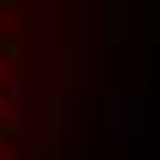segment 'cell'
<instances>
[{"instance_id": "obj_2", "label": "cell", "mask_w": 160, "mask_h": 160, "mask_svg": "<svg viewBox=\"0 0 160 160\" xmlns=\"http://www.w3.org/2000/svg\"><path fill=\"white\" fill-rule=\"evenodd\" d=\"M55 105H61V111H55V127H61V132H83L88 105H83V94H78V88H61V94H55Z\"/></svg>"}, {"instance_id": "obj_4", "label": "cell", "mask_w": 160, "mask_h": 160, "mask_svg": "<svg viewBox=\"0 0 160 160\" xmlns=\"http://www.w3.org/2000/svg\"><path fill=\"white\" fill-rule=\"evenodd\" d=\"M105 39H111V44H122V39H127V28H122V6H111V22H105Z\"/></svg>"}, {"instance_id": "obj_5", "label": "cell", "mask_w": 160, "mask_h": 160, "mask_svg": "<svg viewBox=\"0 0 160 160\" xmlns=\"http://www.w3.org/2000/svg\"><path fill=\"white\" fill-rule=\"evenodd\" d=\"M0 160H11V149H0Z\"/></svg>"}, {"instance_id": "obj_1", "label": "cell", "mask_w": 160, "mask_h": 160, "mask_svg": "<svg viewBox=\"0 0 160 160\" xmlns=\"http://www.w3.org/2000/svg\"><path fill=\"white\" fill-rule=\"evenodd\" d=\"M0 122H6V132L28 127V116H22V83L17 78H0Z\"/></svg>"}, {"instance_id": "obj_3", "label": "cell", "mask_w": 160, "mask_h": 160, "mask_svg": "<svg viewBox=\"0 0 160 160\" xmlns=\"http://www.w3.org/2000/svg\"><path fill=\"white\" fill-rule=\"evenodd\" d=\"M127 111H132L127 88H111V94H105V132H111V149H116V138H122V127H127Z\"/></svg>"}]
</instances>
